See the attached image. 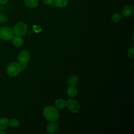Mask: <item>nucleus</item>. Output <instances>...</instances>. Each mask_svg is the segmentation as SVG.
Wrapping results in <instances>:
<instances>
[{
    "mask_svg": "<svg viewBox=\"0 0 134 134\" xmlns=\"http://www.w3.org/2000/svg\"><path fill=\"white\" fill-rule=\"evenodd\" d=\"M44 117L50 121H55L59 117V113L57 109L53 106H47L43 111Z\"/></svg>",
    "mask_w": 134,
    "mask_h": 134,
    "instance_id": "nucleus-1",
    "label": "nucleus"
},
{
    "mask_svg": "<svg viewBox=\"0 0 134 134\" xmlns=\"http://www.w3.org/2000/svg\"><path fill=\"white\" fill-rule=\"evenodd\" d=\"M6 71L9 76H15L21 72V66L19 63L13 62L8 65Z\"/></svg>",
    "mask_w": 134,
    "mask_h": 134,
    "instance_id": "nucleus-2",
    "label": "nucleus"
},
{
    "mask_svg": "<svg viewBox=\"0 0 134 134\" xmlns=\"http://www.w3.org/2000/svg\"><path fill=\"white\" fill-rule=\"evenodd\" d=\"M27 29V26L25 23L19 22L15 25L13 28V32L16 35L21 37L26 34Z\"/></svg>",
    "mask_w": 134,
    "mask_h": 134,
    "instance_id": "nucleus-3",
    "label": "nucleus"
},
{
    "mask_svg": "<svg viewBox=\"0 0 134 134\" xmlns=\"http://www.w3.org/2000/svg\"><path fill=\"white\" fill-rule=\"evenodd\" d=\"M13 31L8 27L0 28V38L4 40H9L13 37Z\"/></svg>",
    "mask_w": 134,
    "mask_h": 134,
    "instance_id": "nucleus-4",
    "label": "nucleus"
},
{
    "mask_svg": "<svg viewBox=\"0 0 134 134\" xmlns=\"http://www.w3.org/2000/svg\"><path fill=\"white\" fill-rule=\"evenodd\" d=\"M30 59V53L27 50H24L20 52L18 57V62L21 65L27 64Z\"/></svg>",
    "mask_w": 134,
    "mask_h": 134,
    "instance_id": "nucleus-5",
    "label": "nucleus"
},
{
    "mask_svg": "<svg viewBox=\"0 0 134 134\" xmlns=\"http://www.w3.org/2000/svg\"><path fill=\"white\" fill-rule=\"evenodd\" d=\"M66 106H67L68 108L73 113H77L80 108L79 103L76 100L73 99H68L66 103Z\"/></svg>",
    "mask_w": 134,
    "mask_h": 134,
    "instance_id": "nucleus-6",
    "label": "nucleus"
},
{
    "mask_svg": "<svg viewBox=\"0 0 134 134\" xmlns=\"http://www.w3.org/2000/svg\"><path fill=\"white\" fill-rule=\"evenodd\" d=\"M133 12V8L130 5H127L124 6L122 10V14L126 17L130 16Z\"/></svg>",
    "mask_w": 134,
    "mask_h": 134,
    "instance_id": "nucleus-7",
    "label": "nucleus"
},
{
    "mask_svg": "<svg viewBox=\"0 0 134 134\" xmlns=\"http://www.w3.org/2000/svg\"><path fill=\"white\" fill-rule=\"evenodd\" d=\"M58 130V125L55 121H52L47 126V131L49 133H54Z\"/></svg>",
    "mask_w": 134,
    "mask_h": 134,
    "instance_id": "nucleus-8",
    "label": "nucleus"
},
{
    "mask_svg": "<svg viewBox=\"0 0 134 134\" xmlns=\"http://www.w3.org/2000/svg\"><path fill=\"white\" fill-rule=\"evenodd\" d=\"M12 43L14 44V46H15V47H19L23 45V44L24 43V40H23V38H21L20 36H17L16 37H14L13 38Z\"/></svg>",
    "mask_w": 134,
    "mask_h": 134,
    "instance_id": "nucleus-9",
    "label": "nucleus"
},
{
    "mask_svg": "<svg viewBox=\"0 0 134 134\" xmlns=\"http://www.w3.org/2000/svg\"><path fill=\"white\" fill-rule=\"evenodd\" d=\"M77 94V90L74 86H70L67 90V94L69 96L74 97Z\"/></svg>",
    "mask_w": 134,
    "mask_h": 134,
    "instance_id": "nucleus-10",
    "label": "nucleus"
},
{
    "mask_svg": "<svg viewBox=\"0 0 134 134\" xmlns=\"http://www.w3.org/2000/svg\"><path fill=\"white\" fill-rule=\"evenodd\" d=\"M25 5L30 8L36 7L38 5V0H24Z\"/></svg>",
    "mask_w": 134,
    "mask_h": 134,
    "instance_id": "nucleus-11",
    "label": "nucleus"
},
{
    "mask_svg": "<svg viewBox=\"0 0 134 134\" xmlns=\"http://www.w3.org/2000/svg\"><path fill=\"white\" fill-rule=\"evenodd\" d=\"M66 102L63 99H57L55 102V106L59 108V109H63L66 106Z\"/></svg>",
    "mask_w": 134,
    "mask_h": 134,
    "instance_id": "nucleus-12",
    "label": "nucleus"
},
{
    "mask_svg": "<svg viewBox=\"0 0 134 134\" xmlns=\"http://www.w3.org/2000/svg\"><path fill=\"white\" fill-rule=\"evenodd\" d=\"M9 120L7 118H0V129H5L9 125Z\"/></svg>",
    "mask_w": 134,
    "mask_h": 134,
    "instance_id": "nucleus-13",
    "label": "nucleus"
},
{
    "mask_svg": "<svg viewBox=\"0 0 134 134\" xmlns=\"http://www.w3.org/2000/svg\"><path fill=\"white\" fill-rule=\"evenodd\" d=\"M54 4L58 7H64L68 4V0H54Z\"/></svg>",
    "mask_w": 134,
    "mask_h": 134,
    "instance_id": "nucleus-14",
    "label": "nucleus"
},
{
    "mask_svg": "<svg viewBox=\"0 0 134 134\" xmlns=\"http://www.w3.org/2000/svg\"><path fill=\"white\" fill-rule=\"evenodd\" d=\"M78 83V78L75 75H72L71 76L69 80H68V83L70 85V86H75Z\"/></svg>",
    "mask_w": 134,
    "mask_h": 134,
    "instance_id": "nucleus-15",
    "label": "nucleus"
},
{
    "mask_svg": "<svg viewBox=\"0 0 134 134\" xmlns=\"http://www.w3.org/2000/svg\"><path fill=\"white\" fill-rule=\"evenodd\" d=\"M121 18V15L120 13H118L114 14L112 15L111 18L112 21L114 23L118 22L119 21H120Z\"/></svg>",
    "mask_w": 134,
    "mask_h": 134,
    "instance_id": "nucleus-16",
    "label": "nucleus"
},
{
    "mask_svg": "<svg viewBox=\"0 0 134 134\" xmlns=\"http://www.w3.org/2000/svg\"><path fill=\"white\" fill-rule=\"evenodd\" d=\"M9 125L12 128H16L19 126V122L17 119H12L9 121Z\"/></svg>",
    "mask_w": 134,
    "mask_h": 134,
    "instance_id": "nucleus-17",
    "label": "nucleus"
},
{
    "mask_svg": "<svg viewBox=\"0 0 134 134\" xmlns=\"http://www.w3.org/2000/svg\"><path fill=\"white\" fill-rule=\"evenodd\" d=\"M128 55L130 58L133 59L134 58V46H132L129 48L128 51Z\"/></svg>",
    "mask_w": 134,
    "mask_h": 134,
    "instance_id": "nucleus-18",
    "label": "nucleus"
},
{
    "mask_svg": "<svg viewBox=\"0 0 134 134\" xmlns=\"http://www.w3.org/2000/svg\"><path fill=\"white\" fill-rule=\"evenodd\" d=\"M33 29L36 33H39V32H41L42 30L41 28L39 26L37 25H35L33 26Z\"/></svg>",
    "mask_w": 134,
    "mask_h": 134,
    "instance_id": "nucleus-19",
    "label": "nucleus"
},
{
    "mask_svg": "<svg viewBox=\"0 0 134 134\" xmlns=\"http://www.w3.org/2000/svg\"><path fill=\"white\" fill-rule=\"evenodd\" d=\"M7 18L5 15L3 14H0V23H4L6 21Z\"/></svg>",
    "mask_w": 134,
    "mask_h": 134,
    "instance_id": "nucleus-20",
    "label": "nucleus"
},
{
    "mask_svg": "<svg viewBox=\"0 0 134 134\" xmlns=\"http://www.w3.org/2000/svg\"><path fill=\"white\" fill-rule=\"evenodd\" d=\"M54 0H42V2L48 5H52L53 3H54Z\"/></svg>",
    "mask_w": 134,
    "mask_h": 134,
    "instance_id": "nucleus-21",
    "label": "nucleus"
},
{
    "mask_svg": "<svg viewBox=\"0 0 134 134\" xmlns=\"http://www.w3.org/2000/svg\"><path fill=\"white\" fill-rule=\"evenodd\" d=\"M21 70H23L25 71V70H26L27 69V64H25V65H21Z\"/></svg>",
    "mask_w": 134,
    "mask_h": 134,
    "instance_id": "nucleus-22",
    "label": "nucleus"
},
{
    "mask_svg": "<svg viewBox=\"0 0 134 134\" xmlns=\"http://www.w3.org/2000/svg\"><path fill=\"white\" fill-rule=\"evenodd\" d=\"M8 0H0V4H5L7 2Z\"/></svg>",
    "mask_w": 134,
    "mask_h": 134,
    "instance_id": "nucleus-23",
    "label": "nucleus"
},
{
    "mask_svg": "<svg viewBox=\"0 0 134 134\" xmlns=\"http://www.w3.org/2000/svg\"><path fill=\"white\" fill-rule=\"evenodd\" d=\"M0 134H5V132L2 129H0Z\"/></svg>",
    "mask_w": 134,
    "mask_h": 134,
    "instance_id": "nucleus-24",
    "label": "nucleus"
}]
</instances>
